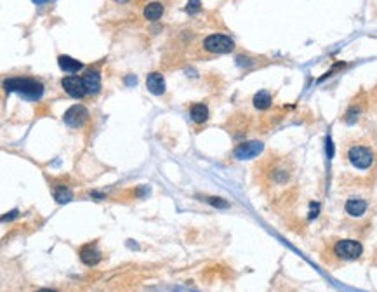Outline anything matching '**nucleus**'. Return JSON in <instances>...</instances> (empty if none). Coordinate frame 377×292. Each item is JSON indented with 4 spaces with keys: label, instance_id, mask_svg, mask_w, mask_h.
Listing matches in <instances>:
<instances>
[{
    "label": "nucleus",
    "instance_id": "1",
    "mask_svg": "<svg viewBox=\"0 0 377 292\" xmlns=\"http://www.w3.org/2000/svg\"><path fill=\"white\" fill-rule=\"evenodd\" d=\"M341 158L346 165L360 174H372L377 171V133L365 129L343 138Z\"/></svg>",
    "mask_w": 377,
    "mask_h": 292
},
{
    "label": "nucleus",
    "instance_id": "2",
    "mask_svg": "<svg viewBox=\"0 0 377 292\" xmlns=\"http://www.w3.org/2000/svg\"><path fill=\"white\" fill-rule=\"evenodd\" d=\"M259 176L268 186L283 188L294 178V165H292L290 158L276 153H270L261 162Z\"/></svg>",
    "mask_w": 377,
    "mask_h": 292
},
{
    "label": "nucleus",
    "instance_id": "3",
    "mask_svg": "<svg viewBox=\"0 0 377 292\" xmlns=\"http://www.w3.org/2000/svg\"><path fill=\"white\" fill-rule=\"evenodd\" d=\"M4 89L7 93L23 94L30 99H38L44 94L42 82L33 77H9L4 80Z\"/></svg>",
    "mask_w": 377,
    "mask_h": 292
},
{
    "label": "nucleus",
    "instance_id": "4",
    "mask_svg": "<svg viewBox=\"0 0 377 292\" xmlns=\"http://www.w3.org/2000/svg\"><path fill=\"white\" fill-rule=\"evenodd\" d=\"M368 110H370V96L367 93H358L351 99L346 111H344L343 122L348 123V126H355L367 115Z\"/></svg>",
    "mask_w": 377,
    "mask_h": 292
},
{
    "label": "nucleus",
    "instance_id": "5",
    "mask_svg": "<svg viewBox=\"0 0 377 292\" xmlns=\"http://www.w3.org/2000/svg\"><path fill=\"white\" fill-rule=\"evenodd\" d=\"M332 254L339 261H355L363 254V245L358 240H338L334 243V247H332Z\"/></svg>",
    "mask_w": 377,
    "mask_h": 292
},
{
    "label": "nucleus",
    "instance_id": "6",
    "mask_svg": "<svg viewBox=\"0 0 377 292\" xmlns=\"http://www.w3.org/2000/svg\"><path fill=\"white\" fill-rule=\"evenodd\" d=\"M203 49L211 54H228L235 49V42L228 35L212 33L203 40Z\"/></svg>",
    "mask_w": 377,
    "mask_h": 292
},
{
    "label": "nucleus",
    "instance_id": "7",
    "mask_svg": "<svg viewBox=\"0 0 377 292\" xmlns=\"http://www.w3.org/2000/svg\"><path fill=\"white\" fill-rule=\"evenodd\" d=\"M89 111H87L86 106L82 105H75L71 106L70 110L66 111L65 115H63V120H65L66 126L70 127H75V129H80V127H83L87 122H89Z\"/></svg>",
    "mask_w": 377,
    "mask_h": 292
},
{
    "label": "nucleus",
    "instance_id": "8",
    "mask_svg": "<svg viewBox=\"0 0 377 292\" xmlns=\"http://www.w3.org/2000/svg\"><path fill=\"white\" fill-rule=\"evenodd\" d=\"M263 151V143L259 141H245L238 145L233 150V155L236 160H250L256 158Z\"/></svg>",
    "mask_w": 377,
    "mask_h": 292
},
{
    "label": "nucleus",
    "instance_id": "9",
    "mask_svg": "<svg viewBox=\"0 0 377 292\" xmlns=\"http://www.w3.org/2000/svg\"><path fill=\"white\" fill-rule=\"evenodd\" d=\"M61 86H63V89L66 91V94L71 96V98L80 99V98H83V96H87L82 77H75V75H71V77H65L61 80Z\"/></svg>",
    "mask_w": 377,
    "mask_h": 292
},
{
    "label": "nucleus",
    "instance_id": "10",
    "mask_svg": "<svg viewBox=\"0 0 377 292\" xmlns=\"http://www.w3.org/2000/svg\"><path fill=\"white\" fill-rule=\"evenodd\" d=\"M101 258H103V254H101V251L98 249L96 243H87V245H83L82 249H80V261L87 266H96L101 261Z\"/></svg>",
    "mask_w": 377,
    "mask_h": 292
},
{
    "label": "nucleus",
    "instance_id": "11",
    "mask_svg": "<svg viewBox=\"0 0 377 292\" xmlns=\"http://www.w3.org/2000/svg\"><path fill=\"white\" fill-rule=\"evenodd\" d=\"M83 86H86V93L92 96L98 94L101 91V75H99L98 70H89L86 75L82 77Z\"/></svg>",
    "mask_w": 377,
    "mask_h": 292
},
{
    "label": "nucleus",
    "instance_id": "12",
    "mask_svg": "<svg viewBox=\"0 0 377 292\" xmlns=\"http://www.w3.org/2000/svg\"><path fill=\"white\" fill-rule=\"evenodd\" d=\"M367 209L368 203L363 198H350L346 200V205H344V211L350 218H362L367 213Z\"/></svg>",
    "mask_w": 377,
    "mask_h": 292
},
{
    "label": "nucleus",
    "instance_id": "13",
    "mask_svg": "<svg viewBox=\"0 0 377 292\" xmlns=\"http://www.w3.org/2000/svg\"><path fill=\"white\" fill-rule=\"evenodd\" d=\"M146 87L148 91H150L151 94L155 96H160L163 94V91H165V82H163V77L162 73H150L146 77Z\"/></svg>",
    "mask_w": 377,
    "mask_h": 292
},
{
    "label": "nucleus",
    "instance_id": "14",
    "mask_svg": "<svg viewBox=\"0 0 377 292\" xmlns=\"http://www.w3.org/2000/svg\"><path fill=\"white\" fill-rule=\"evenodd\" d=\"M58 65L63 71H66V73H75V71H78L80 68H82V63H80L78 59L70 58V56H59Z\"/></svg>",
    "mask_w": 377,
    "mask_h": 292
},
{
    "label": "nucleus",
    "instance_id": "15",
    "mask_svg": "<svg viewBox=\"0 0 377 292\" xmlns=\"http://www.w3.org/2000/svg\"><path fill=\"white\" fill-rule=\"evenodd\" d=\"M252 103H254V106L258 108V110H268V108H271V105H273V96L268 93V91H259V93L254 96Z\"/></svg>",
    "mask_w": 377,
    "mask_h": 292
},
{
    "label": "nucleus",
    "instance_id": "16",
    "mask_svg": "<svg viewBox=\"0 0 377 292\" xmlns=\"http://www.w3.org/2000/svg\"><path fill=\"white\" fill-rule=\"evenodd\" d=\"M190 113H191V120L195 123H205L208 118V108L205 105H202V103H196V105L191 106Z\"/></svg>",
    "mask_w": 377,
    "mask_h": 292
},
{
    "label": "nucleus",
    "instance_id": "17",
    "mask_svg": "<svg viewBox=\"0 0 377 292\" xmlns=\"http://www.w3.org/2000/svg\"><path fill=\"white\" fill-rule=\"evenodd\" d=\"M162 14H163V6L160 2H151L144 7V18L148 21H156V19L162 18Z\"/></svg>",
    "mask_w": 377,
    "mask_h": 292
},
{
    "label": "nucleus",
    "instance_id": "18",
    "mask_svg": "<svg viewBox=\"0 0 377 292\" xmlns=\"http://www.w3.org/2000/svg\"><path fill=\"white\" fill-rule=\"evenodd\" d=\"M52 195H54V198H56V202H58V203H68L71 200V197H73V195H71V191H70V188L63 186V185L52 188Z\"/></svg>",
    "mask_w": 377,
    "mask_h": 292
},
{
    "label": "nucleus",
    "instance_id": "19",
    "mask_svg": "<svg viewBox=\"0 0 377 292\" xmlns=\"http://www.w3.org/2000/svg\"><path fill=\"white\" fill-rule=\"evenodd\" d=\"M200 7H202L200 0H188L186 11H188L190 14H196V13H200Z\"/></svg>",
    "mask_w": 377,
    "mask_h": 292
},
{
    "label": "nucleus",
    "instance_id": "20",
    "mask_svg": "<svg viewBox=\"0 0 377 292\" xmlns=\"http://www.w3.org/2000/svg\"><path fill=\"white\" fill-rule=\"evenodd\" d=\"M370 108H372V111L377 115V84H375V87L372 89V93H370Z\"/></svg>",
    "mask_w": 377,
    "mask_h": 292
},
{
    "label": "nucleus",
    "instance_id": "21",
    "mask_svg": "<svg viewBox=\"0 0 377 292\" xmlns=\"http://www.w3.org/2000/svg\"><path fill=\"white\" fill-rule=\"evenodd\" d=\"M207 200H208V203H212V205H216V207H228V203L224 202V200H221V198L207 197Z\"/></svg>",
    "mask_w": 377,
    "mask_h": 292
},
{
    "label": "nucleus",
    "instance_id": "22",
    "mask_svg": "<svg viewBox=\"0 0 377 292\" xmlns=\"http://www.w3.org/2000/svg\"><path fill=\"white\" fill-rule=\"evenodd\" d=\"M37 292H58V290H54V289H38Z\"/></svg>",
    "mask_w": 377,
    "mask_h": 292
},
{
    "label": "nucleus",
    "instance_id": "23",
    "mask_svg": "<svg viewBox=\"0 0 377 292\" xmlns=\"http://www.w3.org/2000/svg\"><path fill=\"white\" fill-rule=\"evenodd\" d=\"M115 2H117V4H127L129 0H115Z\"/></svg>",
    "mask_w": 377,
    "mask_h": 292
},
{
    "label": "nucleus",
    "instance_id": "24",
    "mask_svg": "<svg viewBox=\"0 0 377 292\" xmlns=\"http://www.w3.org/2000/svg\"><path fill=\"white\" fill-rule=\"evenodd\" d=\"M35 4H44V2H47V0H33Z\"/></svg>",
    "mask_w": 377,
    "mask_h": 292
}]
</instances>
